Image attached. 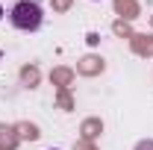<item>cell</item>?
Wrapping results in <instances>:
<instances>
[{
    "mask_svg": "<svg viewBox=\"0 0 153 150\" xmlns=\"http://www.w3.org/2000/svg\"><path fill=\"white\" fill-rule=\"evenodd\" d=\"M41 6H38L36 0H18L15 6H12V12H9V21H12V27L15 30H24V33H36L38 27H41Z\"/></svg>",
    "mask_w": 153,
    "mask_h": 150,
    "instance_id": "6da1fadb",
    "label": "cell"
},
{
    "mask_svg": "<svg viewBox=\"0 0 153 150\" xmlns=\"http://www.w3.org/2000/svg\"><path fill=\"white\" fill-rule=\"evenodd\" d=\"M0 18H3V6H0Z\"/></svg>",
    "mask_w": 153,
    "mask_h": 150,
    "instance_id": "7a4b0ae2",
    "label": "cell"
}]
</instances>
